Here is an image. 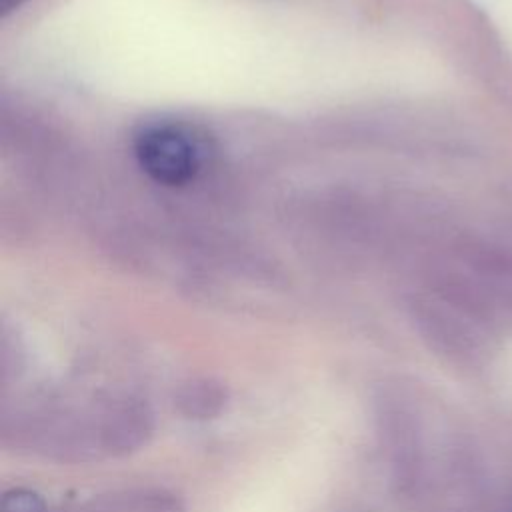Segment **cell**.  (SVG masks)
<instances>
[{
  "instance_id": "obj_1",
  "label": "cell",
  "mask_w": 512,
  "mask_h": 512,
  "mask_svg": "<svg viewBox=\"0 0 512 512\" xmlns=\"http://www.w3.org/2000/svg\"><path fill=\"white\" fill-rule=\"evenodd\" d=\"M134 156L152 180L164 186H184L202 170L204 144L190 126L160 120L138 130Z\"/></svg>"
},
{
  "instance_id": "obj_2",
  "label": "cell",
  "mask_w": 512,
  "mask_h": 512,
  "mask_svg": "<svg viewBox=\"0 0 512 512\" xmlns=\"http://www.w3.org/2000/svg\"><path fill=\"white\" fill-rule=\"evenodd\" d=\"M152 430V414L134 398L110 400L96 416V432L108 450H132L146 442Z\"/></svg>"
},
{
  "instance_id": "obj_3",
  "label": "cell",
  "mask_w": 512,
  "mask_h": 512,
  "mask_svg": "<svg viewBox=\"0 0 512 512\" xmlns=\"http://www.w3.org/2000/svg\"><path fill=\"white\" fill-rule=\"evenodd\" d=\"M228 402V390L214 378H190L176 392L178 410L192 420L216 418Z\"/></svg>"
},
{
  "instance_id": "obj_4",
  "label": "cell",
  "mask_w": 512,
  "mask_h": 512,
  "mask_svg": "<svg viewBox=\"0 0 512 512\" xmlns=\"http://www.w3.org/2000/svg\"><path fill=\"white\" fill-rule=\"evenodd\" d=\"M2 512H46L44 500L26 488L8 490L0 502Z\"/></svg>"
}]
</instances>
